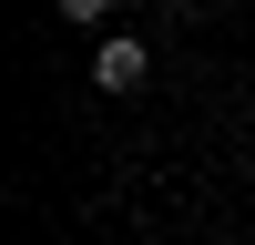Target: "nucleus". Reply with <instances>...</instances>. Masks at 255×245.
Returning <instances> with one entry per match:
<instances>
[{
    "mask_svg": "<svg viewBox=\"0 0 255 245\" xmlns=\"http://www.w3.org/2000/svg\"><path fill=\"white\" fill-rule=\"evenodd\" d=\"M143 72H153V51H143L133 31H113V41L92 51V82H102V92H143Z\"/></svg>",
    "mask_w": 255,
    "mask_h": 245,
    "instance_id": "f257e3e1",
    "label": "nucleus"
},
{
    "mask_svg": "<svg viewBox=\"0 0 255 245\" xmlns=\"http://www.w3.org/2000/svg\"><path fill=\"white\" fill-rule=\"evenodd\" d=\"M102 10H113V0H61V20H102Z\"/></svg>",
    "mask_w": 255,
    "mask_h": 245,
    "instance_id": "f03ea898",
    "label": "nucleus"
}]
</instances>
